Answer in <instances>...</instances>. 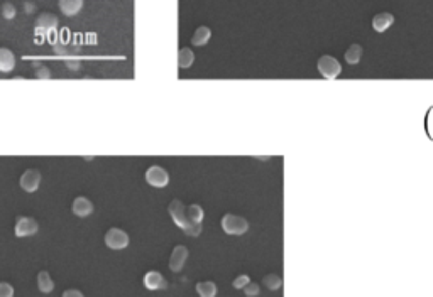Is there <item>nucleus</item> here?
<instances>
[{"label":"nucleus","mask_w":433,"mask_h":297,"mask_svg":"<svg viewBox=\"0 0 433 297\" xmlns=\"http://www.w3.org/2000/svg\"><path fill=\"white\" fill-rule=\"evenodd\" d=\"M24 9H26V12H27V14H32V12H34V9H36V6H34L32 2H26V6H24Z\"/></svg>","instance_id":"c756f323"},{"label":"nucleus","mask_w":433,"mask_h":297,"mask_svg":"<svg viewBox=\"0 0 433 297\" xmlns=\"http://www.w3.org/2000/svg\"><path fill=\"white\" fill-rule=\"evenodd\" d=\"M0 297H14V287L9 282H0Z\"/></svg>","instance_id":"a878e982"},{"label":"nucleus","mask_w":433,"mask_h":297,"mask_svg":"<svg viewBox=\"0 0 433 297\" xmlns=\"http://www.w3.org/2000/svg\"><path fill=\"white\" fill-rule=\"evenodd\" d=\"M244 292H245V295H247V297H258L259 292H261V289H259V285L256 284V282L250 280L249 284L244 287Z\"/></svg>","instance_id":"b1692460"},{"label":"nucleus","mask_w":433,"mask_h":297,"mask_svg":"<svg viewBox=\"0 0 433 297\" xmlns=\"http://www.w3.org/2000/svg\"><path fill=\"white\" fill-rule=\"evenodd\" d=\"M49 76H51V73H49L48 68H44V66H39V68H38V73H36V78H38V79H48Z\"/></svg>","instance_id":"cd10ccee"},{"label":"nucleus","mask_w":433,"mask_h":297,"mask_svg":"<svg viewBox=\"0 0 433 297\" xmlns=\"http://www.w3.org/2000/svg\"><path fill=\"white\" fill-rule=\"evenodd\" d=\"M53 49L54 53L59 54V56H64V58H75V54H78L80 48L75 46V44H68V43H61V41H54L53 43Z\"/></svg>","instance_id":"2eb2a0df"},{"label":"nucleus","mask_w":433,"mask_h":297,"mask_svg":"<svg viewBox=\"0 0 433 297\" xmlns=\"http://www.w3.org/2000/svg\"><path fill=\"white\" fill-rule=\"evenodd\" d=\"M38 231V221L31 218V216H19L16 220V236L24 238V236H31Z\"/></svg>","instance_id":"6e6552de"},{"label":"nucleus","mask_w":433,"mask_h":297,"mask_svg":"<svg viewBox=\"0 0 433 297\" xmlns=\"http://www.w3.org/2000/svg\"><path fill=\"white\" fill-rule=\"evenodd\" d=\"M38 289L44 292V294H49V292L54 289V282L46 270H41L38 274Z\"/></svg>","instance_id":"dca6fc26"},{"label":"nucleus","mask_w":433,"mask_h":297,"mask_svg":"<svg viewBox=\"0 0 433 297\" xmlns=\"http://www.w3.org/2000/svg\"><path fill=\"white\" fill-rule=\"evenodd\" d=\"M186 259H188V248L183 245L174 246L173 253H171V257H169V269L173 272H179L181 269H183Z\"/></svg>","instance_id":"1a4fd4ad"},{"label":"nucleus","mask_w":433,"mask_h":297,"mask_svg":"<svg viewBox=\"0 0 433 297\" xmlns=\"http://www.w3.org/2000/svg\"><path fill=\"white\" fill-rule=\"evenodd\" d=\"M392 24H394V16L389 12L376 14L374 19H372V27H374L376 32H386Z\"/></svg>","instance_id":"f8f14e48"},{"label":"nucleus","mask_w":433,"mask_h":297,"mask_svg":"<svg viewBox=\"0 0 433 297\" xmlns=\"http://www.w3.org/2000/svg\"><path fill=\"white\" fill-rule=\"evenodd\" d=\"M64 63H66V66L69 69H73V71H77V69H80V66H82V61H80V59H75V58L64 59Z\"/></svg>","instance_id":"bb28decb"},{"label":"nucleus","mask_w":433,"mask_h":297,"mask_svg":"<svg viewBox=\"0 0 433 297\" xmlns=\"http://www.w3.org/2000/svg\"><path fill=\"white\" fill-rule=\"evenodd\" d=\"M195 61V54L190 48H181L178 53V66L181 69H188Z\"/></svg>","instance_id":"6ab92c4d"},{"label":"nucleus","mask_w":433,"mask_h":297,"mask_svg":"<svg viewBox=\"0 0 433 297\" xmlns=\"http://www.w3.org/2000/svg\"><path fill=\"white\" fill-rule=\"evenodd\" d=\"M146 183L153 188H166L169 184V174L168 171L161 165H151L146 171Z\"/></svg>","instance_id":"39448f33"},{"label":"nucleus","mask_w":433,"mask_h":297,"mask_svg":"<svg viewBox=\"0 0 433 297\" xmlns=\"http://www.w3.org/2000/svg\"><path fill=\"white\" fill-rule=\"evenodd\" d=\"M144 285H146V289H149V290H159V289H166V287H168V282H166L163 274H159V272H156V270H149V272H146V275H144Z\"/></svg>","instance_id":"9d476101"},{"label":"nucleus","mask_w":433,"mask_h":297,"mask_svg":"<svg viewBox=\"0 0 433 297\" xmlns=\"http://www.w3.org/2000/svg\"><path fill=\"white\" fill-rule=\"evenodd\" d=\"M186 215H188V218L193 225H201V221H203V208L200 204L186 206Z\"/></svg>","instance_id":"aec40b11"},{"label":"nucleus","mask_w":433,"mask_h":297,"mask_svg":"<svg viewBox=\"0 0 433 297\" xmlns=\"http://www.w3.org/2000/svg\"><path fill=\"white\" fill-rule=\"evenodd\" d=\"M169 215L171 218H173V221L176 225L179 226L181 230L185 231L188 236H196L200 235L201 231V225H193L188 218V215H186V206L181 203L179 199H173L169 203Z\"/></svg>","instance_id":"f257e3e1"},{"label":"nucleus","mask_w":433,"mask_h":297,"mask_svg":"<svg viewBox=\"0 0 433 297\" xmlns=\"http://www.w3.org/2000/svg\"><path fill=\"white\" fill-rule=\"evenodd\" d=\"M16 14H17V11H16V7H14V4H11V2L2 4V16L6 19H14L16 17Z\"/></svg>","instance_id":"5701e85b"},{"label":"nucleus","mask_w":433,"mask_h":297,"mask_svg":"<svg viewBox=\"0 0 433 297\" xmlns=\"http://www.w3.org/2000/svg\"><path fill=\"white\" fill-rule=\"evenodd\" d=\"M71 211L77 216H82L83 218V216H88L93 213V203L88 198H85V196H78V198L73 199Z\"/></svg>","instance_id":"9b49d317"},{"label":"nucleus","mask_w":433,"mask_h":297,"mask_svg":"<svg viewBox=\"0 0 433 297\" xmlns=\"http://www.w3.org/2000/svg\"><path fill=\"white\" fill-rule=\"evenodd\" d=\"M58 6L64 16L71 17V16H77L80 12V9L83 7V0H59Z\"/></svg>","instance_id":"4468645a"},{"label":"nucleus","mask_w":433,"mask_h":297,"mask_svg":"<svg viewBox=\"0 0 433 297\" xmlns=\"http://www.w3.org/2000/svg\"><path fill=\"white\" fill-rule=\"evenodd\" d=\"M14 66H16V56H14V53L7 48H0V71L11 73Z\"/></svg>","instance_id":"ddd939ff"},{"label":"nucleus","mask_w":433,"mask_h":297,"mask_svg":"<svg viewBox=\"0 0 433 297\" xmlns=\"http://www.w3.org/2000/svg\"><path fill=\"white\" fill-rule=\"evenodd\" d=\"M210 37H211L210 27L201 26V27H198V29L195 31L193 37H191V43H193L195 46H205V44L210 41Z\"/></svg>","instance_id":"f3484780"},{"label":"nucleus","mask_w":433,"mask_h":297,"mask_svg":"<svg viewBox=\"0 0 433 297\" xmlns=\"http://www.w3.org/2000/svg\"><path fill=\"white\" fill-rule=\"evenodd\" d=\"M63 297H85V295L77 289H68V290H64Z\"/></svg>","instance_id":"c85d7f7f"},{"label":"nucleus","mask_w":433,"mask_h":297,"mask_svg":"<svg viewBox=\"0 0 433 297\" xmlns=\"http://www.w3.org/2000/svg\"><path fill=\"white\" fill-rule=\"evenodd\" d=\"M263 284L268 287L269 290H278L281 289V285H283V279H281L278 274H268V275H264Z\"/></svg>","instance_id":"4be33fe9"},{"label":"nucleus","mask_w":433,"mask_h":297,"mask_svg":"<svg viewBox=\"0 0 433 297\" xmlns=\"http://www.w3.org/2000/svg\"><path fill=\"white\" fill-rule=\"evenodd\" d=\"M249 282H250V277H249V275H245V274H242V275L235 277L234 282H232V285L235 287V289H244V287L247 285Z\"/></svg>","instance_id":"393cba45"},{"label":"nucleus","mask_w":433,"mask_h":297,"mask_svg":"<svg viewBox=\"0 0 433 297\" xmlns=\"http://www.w3.org/2000/svg\"><path fill=\"white\" fill-rule=\"evenodd\" d=\"M318 71H320L321 76L327 78V79H335L342 73V66L339 63V59L325 54V56H321L318 59Z\"/></svg>","instance_id":"20e7f679"},{"label":"nucleus","mask_w":433,"mask_h":297,"mask_svg":"<svg viewBox=\"0 0 433 297\" xmlns=\"http://www.w3.org/2000/svg\"><path fill=\"white\" fill-rule=\"evenodd\" d=\"M105 243H107L109 248H112V250H122L125 246H129L130 238L124 230L110 228L107 233H105Z\"/></svg>","instance_id":"423d86ee"},{"label":"nucleus","mask_w":433,"mask_h":297,"mask_svg":"<svg viewBox=\"0 0 433 297\" xmlns=\"http://www.w3.org/2000/svg\"><path fill=\"white\" fill-rule=\"evenodd\" d=\"M222 230L227 235H244L245 231L249 230V221L240 215H234V213H227L222 216Z\"/></svg>","instance_id":"7ed1b4c3"},{"label":"nucleus","mask_w":433,"mask_h":297,"mask_svg":"<svg viewBox=\"0 0 433 297\" xmlns=\"http://www.w3.org/2000/svg\"><path fill=\"white\" fill-rule=\"evenodd\" d=\"M362 59V48L359 44H352L345 51V61L349 64H357Z\"/></svg>","instance_id":"412c9836"},{"label":"nucleus","mask_w":433,"mask_h":297,"mask_svg":"<svg viewBox=\"0 0 433 297\" xmlns=\"http://www.w3.org/2000/svg\"><path fill=\"white\" fill-rule=\"evenodd\" d=\"M19 184H21V188L24 191H27V193H34V191H38L39 184H41V173H39L38 169L24 171V174L21 176V179H19Z\"/></svg>","instance_id":"0eeeda50"},{"label":"nucleus","mask_w":433,"mask_h":297,"mask_svg":"<svg viewBox=\"0 0 433 297\" xmlns=\"http://www.w3.org/2000/svg\"><path fill=\"white\" fill-rule=\"evenodd\" d=\"M196 294L200 297H215L216 295V284L211 280L198 282L196 284Z\"/></svg>","instance_id":"a211bd4d"},{"label":"nucleus","mask_w":433,"mask_h":297,"mask_svg":"<svg viewBox=\"0 0 433 297\" xmlns=\"http://www.w3.org/2000/svg\"><path fill=\"white\" fill-rule=\"evenodd\" d=\"M59 24V19L54 14L43 12L41 16L36 19V34H38V43H43V37H51L56 32V27Z\"/></svg>","instance_id":"f03ea898"}]
</instances>
